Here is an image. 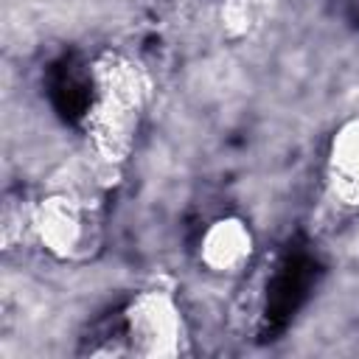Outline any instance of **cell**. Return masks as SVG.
<instances>
[{"label": "cell", "instance_id": "obj_1", "mask_svg": "<svg viewBox=\"0 0 359 359\" xmlns=\"http://www.w3.org/2000/svg\"><path fill=\"white\" fill-rule=\"evenodd\" d=\"M143 98H146V84L140 70L132 62L121 56H104L95 65L87 129H90L95 154L101 160L107 163L123 160L137 129Z\"/></svg>", "mask_w": 359, "mask_h": 359}, {"label": "cell", "instance_id": "obj_4", "mask_svg": "<svg viewBox=\"0 0 359 359\" xmlns=\"http://www.w3.org/2000/svg\"><path fill=\"white\" fill-rule=\"evenodd\" d=\"M328 188L339 205H359V118L345 123L328 154Z\"/></svg>", "mask_w": 359, "mask_h": 359}, {"label": "cell", "instance_id": "obj_2", "mask_svg": "<svg viewBox=\"0 0 359 359\" xmlns=\"http://www.w3.org/2000/svg\"><path fill=\"white\" fill-rule=\"evenodd\" d=\"M123 339L137 356H180L185 351V325L174 300L163 292H143L123 314Z\"/></svg>", "mask_w": 359, "mask_h": 359}, {"label": "cell", "instance_id": "obj_5", "mask_svg": "<svg viewBox=\"0 0 359 359\" xmlns=\"http://www.w3.org/2000/svg\"><path fill=\"white\" fill-rule=\"evenodd\" d=\"M250 252V233L244 230L241 222H219L208 230L205 244H202V255L205 261L224 272V269H236Z\"/></svg>", "mask_w": 359, "mask_h": 359}, {"label": "cell", "instance_id": "obj_3", "mask_svg": "<svg viewBox=\"0 0 359 359\" xmlns=\"http://www.w3.org/2000/svg\"><path fill=\"white\" fill-rule=\"evenodd\" d=\"M42 241L56 252H76L90 233V208L79 196H53L36 213Z\"/></svg>", "mask_w": 359, "mask_h": 359}]
</instances>
